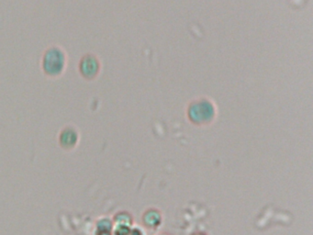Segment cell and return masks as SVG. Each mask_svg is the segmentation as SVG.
Here are the masks:
<instances>
[{
    "instance_id": "1",
    "label": "cell",
    "mask_w": 313,
    "mask_h": 235,
    "mask_svg": "<svg viewBox=\"0 0 313 235\" xmlns=\"http://www.w3.org/2000/svg\"><path fill=\"white\" fill-rule=\"evenodd\" d=\"M66 66V54L59 46H51L42 58V69L49 77H58L64 73Z\"/></svg>"
},
{
    "instance_id": "2",
    "label": "cell",
    "mask_w": 313,
    "mask_h": 235,
    "mask_svg": "<svg viewBox=\"0 0 313 235\" xmlns=\"http://www.w3.org/2000/svg\"><path fill=\"white\" fill-rule=\"evenodd\" d=\"M79 70L84 79L91 81L96 79L99 73L100 62L95 54H85L79 62Z\"/></svg>"
},
{
    "instance_id": "3",
    "label": "cell",
    "mask_w": 313,
    "mask_h": 235,
    "mask_svg": "<svg viewBox=\"0 0 313 235\" xmlns=\"http://www.w3.org/2000/svg\"><path fill=\"white\" fill-rule=\"evenodd\" d=\"M213 112L214 109L211 103L201 100L191 106L189 108V117L194 123L202 124L210 122V120L213 117Z\"/></svg>"
},
{
    "instance_id": "4",
    "label": "cell",
    "mask_w": 313,
    "mask_h": 235,
    "mask_svg": "<svg viewBox=\"0 0 313 235\" xmlns=\"http://www.w3.org/2000/svg\"><path fill=\"white\" fill-rule=\"evenodd\" d=\"M142 220V224L148 229H156L161 224V213L155 209H149L143 213Z\"/></svg>"
},
{
    "instance_id": "5",
    "label": "cell",
    "mask_w": 313,
    "mask_h": 235,
    "mask_svg": "<svg viewBox=\"0 0 313 235\" xmlns=\"http://www.w3.org/2000/svg\"><path fill=\"white\" fill-rule=\"evenodd\" d=\"M61 142L64 146H72L76 141V133L71 128H66L61 134Z\"/></svg>"
},
{
    "instance_id": "6",
    "label": "cell",
    "mask_w": 313,
    "mask_h": 235,
    "mask_svg": "<svg viewBox=\"0 0 313 235\" xmlns=\"http://www.w3.org/2000/svg\"><path fill=\"white\" fill-rule=\"evenodd\" d=\"M114 221L117 225L132 226V218L128 212H120L114 218Z\"/></svg>"
},
{
    "instance_id": "7",
    "label": "cell",
    "mask_w": 313,
    "mask_h": 235,
    "mask_svg": "<svg viewBox=\"0 0 313 235\" xmlns=\"http://www.w3.org/2000/svg\"><path fill=\"white\" fill-rule=\"evenodd\" d=\"M112 224L109 220H102L98 223V231L97 235H112Z\"/></svg>"
},
{
    "instance_id": "8",
    "label": "cell",
    "mask_w": 313,
    "mask_h": 235,
    "mask_svg": "<svg viewBox=\"0 0 313 235\" xmlns=\"http://www.w3.org/2000/svg\"><path fill=\"white\" fill-rule=\"evenodd\" d=\"M131 230H132L131 226L117 225L114 231V235H130Z\"/></svg>"
},
{
    "instance_id": "9",
    "label": "cell",
    "mask_w": 313,
    "mask_h": 235,
    "mask_svg": "<svg viewBox=\"0 0 313 235\" xmlns=\"http://www.w3.org/2000/svg\"><path fill=\"white\" fill-rule=\"evenodd\" d=\"M130 235H145V233H144V231L141 228H133L131 230Z\"/></svg>"
},
{
    "instance_id": "10",
    "label": "cell",
    "mask_w": 313,
    "mask_h": 235,
    "mask_svg": "<svg viewBox=\"0 0 313 235\" xmlns=\"http://www.w3.org/2000/svg\"><path fill=\"white\" fill-rule=\"evenodd\" d=\"M194 235H206L205 233H202V232H200V233H196V234Z\"/></svg>"
}]
</instances>
